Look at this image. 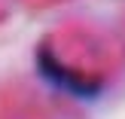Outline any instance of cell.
<instances>
[{"label": "cell", "instance_id": "277c9868", "mask_svg": "<svg viewBox=\"0 0 125 119\" xmlns=\"http://www.w3.org/2000/svg\"><path fill=\"white\" fill-rule=\"evenodd\" d=\"M6 15V0H0V18Z\"/></svg>", "mask_w": 125, "mask_h": 119}, {"label": "cell", "instance_id": "6da1fadb", "mask_svg": "<svg viewBox=\"0 0 125 119\" xmlns=\"http://www.w3.org/2000/svg\"><path fill=\"white\" fill-rule=\"evenodd\" d=\"M49 73L73 86H101L122 67L125 52L110 31L89 22H70L52 31L40 46Z\"/></svg>", "mask_w": 125, "mask_h": 119}, {"label": "cell", "instance_id": "3957f363", "mask_svg": "<svg viewBox=\"0 0 125 119\" xmlns=\"http://www.w3.org/2000/svg\"><path fill=\"white\" fill-rule=\"evenodd\" d=\"M24 6H31V9H46V6H58L64 3V0H21Z\"/></svg>", "mask_w": 125, "mask_h": 119}, {"label": "cell", "instance_id": "7a4b0ae2", "mask_svg": "<svg viewBox=\"0 0 125 119\" xmlns=\"http://www.w3.org/2000/svg\"><path fill=\"white\" fill-rule=\"evenodd\" d=\"M0 119H46V116L31 101V95L18 89H6L0 92Z\"/></svg>", "mask_w": 125, "mask_h": 119}]
</instances>
